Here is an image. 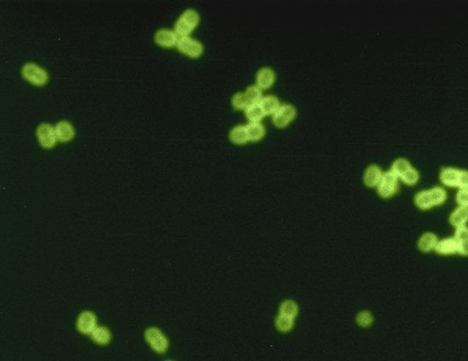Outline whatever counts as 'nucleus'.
<instances>
[{
    "mask_svg": "<svg viewBox=\"0 0 468 361\" xmlns=\"http://www.w3.org/2000/svg\"><path fill=\"white\" fill-rule=\"evenodd\" d=\"M446 189L440 186L425 189L418 192L414 198L416 206L419 209L427 211L433 207L443 205L447 200Z\"/></svg>",
    "mask_w": 468,
    "mask_h": 361,
    "instance_id": "obj_1",
    "label": "nucleus"
},
{
    "mask_svg": "<svg viewBox=\"0 0 468 361\" xmlns=\"http://www.w3.org/2000/svg\"><path fill=\"white\" fill-rule=\"evenodd\" d=\"M439 179L445 187L458 189H467L468 174L466 170L447 167L441 170Z\"/></svg>",
    "mask_w": 468,
    "mask_h": 361,
    "instance_id": "obj_2",
    "label": "nucleus"
},
{
    "mask_svg": "<svg viewBox=\"0 0 468 361\" xmlns=\"http://www.w3.org/2000/svg\"><path fill=\"white\" fill-rule=\"evenodd\" d=\"M200 22V16L195 10H186L175 24V32L180 38L188 37Z\"/></svg>",
    "mask_w": 468,
    "mask_h": 361,
    "instance_id": "obj_3",
    "label": "nucleus"
},
{
    "mask_svg": "<svg viewBox=\"0 0 468 361\" xmlns=\"http://www.w3.org/2000/svg\"><path fill=\"white\" fill-rule=\"evenodd\" d=\"M399 186V178L391 170H389L386 172H383L380 183L376 188L380 197L383 198H390L397 193Z\"/></svg>",
    "mask_w": 468,
    "mask_h": 361,
    "instance_id": "obj_4",
    "label": "nucleus"
},
{
    "mask_svg": "<svg viewBox=\"0 0 468 361\" xmlns=\"http://www.w3.org/2000/svg\"><path fill=\"white\" fill-rule=\"evenodd\" d=\"M22 72L23 77L33 85L41 87L48 82V76L46 71L35 63L24 64Z\"/></svg>",
    "mask_w": 468,
    "mask_h": 361,
    "instance_id": "obj_5",
    "label": "nucleus"
},
{
    "mask_svg": "<svg viewBox=\"0 0 468 361\" xmlns=\"http://www.w3.org/2000/svg\"><path fill=\"white\" fill-rule=\"evenodd\" d=\"M176 47L179 52L193 59L200 57L204 52L202 43L189 36L179 38Z\"/></svg>",
    "mask_w": 468,
    "mask_h": 361,
    "instance_id": "obj_6",
    "label": "nucleus"
},
{
    "mask_svg": "<svg viewBox=\"0 0 468 361\" xmlns=\"http://www.w3.org/2000/svg\"><path fill=\"white\" fill-rule=\"evenodd\" d=\"M145 338L152 349L159 353H163L168 349V339L158 328H150L147 329L145 333Z\"/></svg>",
    "mask_w": 468,
    "mask_h": 361,
    "instance_id": "obj_7",
    "label": "nucleus"
},
{
    "mask_svg": "<svg viewBox=\"0 0 468 361\" xmlns=\"http://www.w3.org/2000/svg\"><path fill=\"white\" fill-rule=\"evenodd\" d=\"M296 116V110L290 104L280 106L278 111L273 114L272 121L275 127L284 128L291 124Z\"/></svg>",
    "mask_w": 468,
    "mask_h": 361,
    "instance_id": "obj_8",
    "label": "nucleus"
},
{
    "mask_svg": "<svg viewBox=\"0 0 468 361\" xmlns=\"http://www.w3.org/2000/svg\"><path fill=\"white\" fill-rule=\"evenodd\" d=\"M77 328L84 334H91L97 327V318L95 314L89 311L82 312L77 320Z\"/></svg>",
    "mask_w": 468,
    "mask_h": 361,
    "instance_id": "obj_9",
    "label": "nucleus"
},
{
    "mask_svg": "<svg viewBox=\"0 0 468 361\" xmlns=\"http://www.w3.org/2000/svg\"><path fill=\"white\" fill-rule=\"evenodd\" d=\"M155 42L163 48H172L177 45L179 36L175 31L168 29H160L155 35Z\"/></svg>",
    "mask_w": 468,
    "mask_h": 361,
    "instance_id": "obj_10",
    "label": "nucleus"
},
{
    "mask_svg": "<svg viewBox=\"0 0 468 361\" xmlns=\"http://www.w3.org/2000/svg\"><path fill=\"white\" fill-rule=\"evenodd\" d=\"M383 174V171L380 167L377 165H371L364 172V184L370 188H376Z\"/></svg>",
    "mask_w": 468,
    "mask_h": 361,
    "instance_id": "obj_11",
    "label": "nucleus"
},
{
    "mask_svg": "<svg viewBox=\"0 0 468 361\" xmlns=\"http://www.w3.org/2000/svg\"><path fill=\"white\" fill-rule=\"evenodd\" d=\"M276 76L273 69L263 67L259 69L256 76L257 86L260 90H269L275 83Z\"/></svg>",
    "mask_w": 468,
    "mask_h": 361,
    "instance_id": "obj_12",
    "label": "nucleus"
},
{
    "mask_svg": "<svg viewBox=\"0 0 468 361\" xmlns=\"http://www.w3.org/2000/svg\"><path fill=\"white\" fill-rule=\"evenodd\" d=\"M439 255H451L458 253V244L454 237H448L438 241L435 248Z\"/></svg>",
    "mask_w": 468,
    "mask_h": 361,
    "instance_id": "obj_13",
    "label": "nucleus"
},
{
    "mask_svg": "<svg viewBox=\"0 0 468 361\" xmlns=\"http://www.w3.org/2000/svg\"><path fill=\"white\" fill-rule=\"evenodd\" d=\"M38 135L40 143L45 147H51L56 143V132L48 124H42L38 128Z\"/></svg>",
    "mask_w": 468,
    "mask_h": 361,
    "instance_id": "obj_14",
    "label": "nucleus"
},
{
    "mask_svg": "<svg viewBox=\"0 0 468 361\" xmlns=\"http://www.w3.org/2000/svg\"><path fill=\"white\" fill-rule=\"evenodd\" d=\"M467 226L459 227V228H456L453 237L457 242L458 254H459V255H467Z\"/></svg>",
    "mask_w": 468,
    "mask_h": 361,
    "instance_id": "obj_15",
    "label": "nucleus"
},
{
    "mask_svg": "<svg viewBox=\"0 0 468 361\" xmlns=\"http://www.w3.org/2000/svg\"><path fill=\"white\" fill-rule=\"evenodd\" d=\"M467 207L458 206L450 215V223L455 228L467 226Z\"/></svg>",
    "mask_w": 468,
    "mask_h": 361,
    "instance_id": "obj_16",
    "label": "nucleus"
},
{
    "mask_svg": "<svg viewBox=\"0 0 468 361\" xmlns=\"http://www.w3.org/2000/svg\"><path fill=\"white\" fill-rule=\"evenodd\" d=\"M438 236L433 233H425L419 239L418 246L422 252H430L435 250V246L438 243Z\"/></svg>",
    "mask_w": 468,
    "mask_h": 361,
    "instance_id": "obj_17",
    "label": "nucleus"
},
{
    "mask_svg": "<svg viewBox=\"0 0 468 361\" xmlns=\"http://www.w3.org/2000/svg\"><path fill=\"white\" fill-rule=\"evenodd\" d=\"M246 129L249 141H258L265 136V129L260 122H249Z\"/></svg>",
    "mask_w": 468,
    "mask_h": 361,
    "instance_id": "obj_18",
    "label": "nucleus"
},
{
    "mask_svg": "<svg viewBox=\"0 0 468 361\" xmlns=\"http://www.w3.org/2000/svg\"><path fill=\"white\" fill-rule=\"evenodd\" d=\"M265 115H273L280 108V103L277 97L267 95L259 102Z\"/></svg>",
    "mask_w": 468,
    "mask_h": 361,
    "instance_id": "obj_19",
    "label": "nucleus"
},
{
    "mask_svg": "<svg viewBox=\"0 0 468 361\" xmlns=\"http://www.w3.org/2000/svg\"><path fill=\"white\" fill-rule=\"evenodd\" d=\"M92 339L97 344L106 345L111 341V334L106 327H96L91 333Z\"/></svg>",
    "mask_w": 468,
    "mask_h": 361,
    "instance_id": "obj_20",
    "label": "nucleus"
},
{
    "mask_svg": "<svg viewBox=\"0 0 468 361\" xmlns=\"http://www.w3.org/2000/svg\"><path fill=\"white\" fill-rule=\"evenodd\" d=\"M231 141L237 145H242L249 141L246 126L238 125L231 129L229 135Z\"/></svg>",
    "mask_w": 468,
    "mask_h": 361,
    "instance_id": "obj_21",
    "label": "nucleus"
},
{
    "mask_svg": "<svg viewBox=\"0 0 468 361\" xmlns=\"http://www.w3.org/2000/svg\"><path fill=\"white\" fill-rule=\"evenodd\" d=\"M245 115L249 122H260L265 116L260 103L251 105L245 110Z\"/></svg>",
    "mask_w": 468,
    "mask_h": 361,
    "instance_id": "obj_22",
    "label": "nucleus"
},
{
    "mask_svg": "<svg viewBox=\"0 0 468 361\" xmlns=\"http://www.w3.org/2000/svg\"><path fill=\"white\" fill-rule=\"evenodd\" d=\"M56 135L58 139L61 141H67L74 137V129L69 123L63 121V122L59 123L56 127Z\"/></svg>",
    "mask_w": 468,
    "mask_h": 361,
    "instance_id": "obj_23",
    "label": "nucleus"
},
{
    "mask_svg": "<svg viewBox=\"0 0 468 361\" xmlns=\"http://www.w3.org/2000/svg\"><path fill=\"white\" fill-rule=\"evenodd\" d=\"M419 179H420V173L413 166L399 178V180L403 184L410 186V187L417 184Z\"/></svg>",
    "mask_w": 468,
    "mask_h": 361,
    "instance_id": "obj_24",
    "label": "nucleus"
},
{
    "mask_svg": "<svg viewBox=\"0 0 468 361\" xmlns=\"http://www.w3.org/2000/svg\"><path fill=\"white\" fill-rule=\"evenodd\" d=\"M411 163L405 158H398L395 160L391 166V171H392L398 178L401 177L408 169L411 168Z\"/></svg>",
    "mask_w": 468,
    "mask_h": 361,
    "instance_id": "obj_25",
    "label": "nucleus"
},
{
    "mask_svg": "<svg viewBox=\"0 0 468 361\" xmlns=\"http://www.w3.org/2000/svg\"><path fill=\"white\" fill-rule=\"evenodd\" d=\"M244 93L250 106L258 103L262 99V91L257 86H250Z\"/></svg>",
    "mask_w": 468,
    "mask_h": 361,
    "instance_id": "obj_26",
    "label": "nucleus"
},
{
    "mask_svg": "<svg viewBox=\"0 0 468 361\" xmlns=\"http://www.w3.org/2000/svg\"><path fill=\"white\" fill-rule=\"evenodd\" d=\"M298 314V307L292 301H286L282 304L280 309V315L295 318Z\"/></svg>",
    "mask_w": 468,
    "mask_h": 361,
    "instance_id": "obj_27",
    "label": "nucleus"
},
{
    "mask_svg": "<svg viewBox=\"0 0 468 361\" xmlns=\"http://www.w3.org/2000/svg\"><path fill=\"white\" fill-rule=\"evenodd\" d=\"M294 326V318L279 315L277 319V327L280 331L288 332Z\"/></svg>",
    "mask_w": 468,
    "mask_h": 361,
    "instance_id": "obj_28",
    "label": "nucleus"
},
{
    "mask_svg": "<svg viewBox=\"0 0 468 361\" xmlns=\"http://www.w3.org/2000/svg\"><path fill=\"white\" fill-rule=\"evenodd\" d=\"M232 105L236 110H246L250 106L244 93H241V92L236 94L233 97Z\"/></svg>",
    "mask_w": 468,
    "mask_h": 361,
    "instance_id": "obj_29",
    "label": "nucleus"
},
{
    "mask_svg": "<svg viewBox=\"0 0 468 361\" xmlns=\"http://www.w3.org/2000/svg\"><path fill=\"white\" fill-rule=\"evenodd\" d=\"M456 202L458 206L467 207V189H458L456 195Z\"/></svg>",
    "mask_w": 468,
    "mask_h": 361,
    "instance_id": "obj_30",
    "label": "nucleus"
},
{
    "mask_svg": "<svg viewBox=\"0 0 468 361\" xmlns=\"http://www.w3.org/2000/svg\"><path fill=\"white\" fill-rule=\"evenodd\" d=\"M358 323L363 327L370 326L372 322V315L369 312L364 311L359 314L357 318Z\"/></svg>",
    "mask_w": 468,
    "mask_h": 361,
    "instance_id": "obj_31",
    "label": "nucleus"
}]
</instances>
